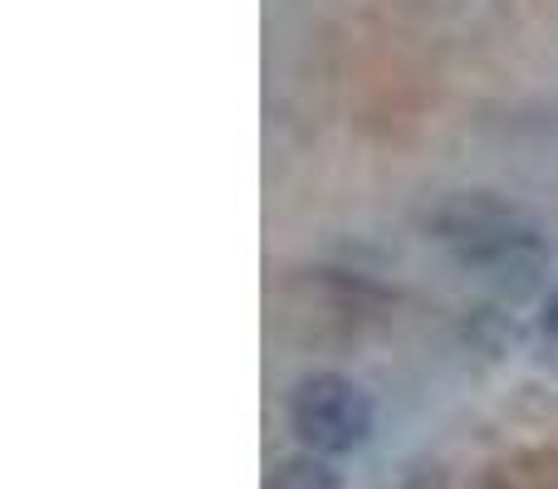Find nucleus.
I'll return each instance as SVG.
<instances>
[{
  "mask_svg": "<svg viewBox=\"0 0 558 489\" xmlns=\"http://www.w3.org/2000/svg\"><path fill=\"white\" fill-rule=\"evenodd\" d=\"M432 235L475 269H514L539 255V225L490 192H451L432 211Z\"/></svg>",
  "mask_w": 558,
  "mask_h": 489,
  "instance_id": "nucleus-1",
  "label": "nucleus"
},
{
  "mask_svg": "<svg viewBox=\"0 0 558 489\" xmlns=\"http://www.w3.org/2000/svg\"><path fill=\"white\" fill-rule=\"evenodd\" d=\"M289 426L318 455H343L373 436V402L343 372H314L289 392Z\"/></svg>",
  "mask_w": 558,
  "mask_h": 489,
  "instance_id": "nucleus-2",
  "label": "nucleus"
},
{
  "mask_svg": "<svg viewBox=\"0 0 558 489\" xmlns=\"http://www.w3.org/2000/svg\"><path fill=\"white\" fill-rule=\"evenodd\" d=\"M265 489H338V475L324 461H314V455H294V461H284L270 475Z\"/></svg>",
  "mask_w": 558,
  "mask_h": 489,
  "instance_id": "nucleus-3",
  "label": "nucleus"
},
{
  "mask_svg": "<svg viewBox=\"0 0 558 489\" xmlns=\"http://www.w3.org/2000/svg\"><path fill=\"white\" fill-rule=\"evenodd\" d=\"M544 328H549V333L558 338V289L549 294V304H544Z\"/></svg>",
  "mask_w": 558,
  "mask_h": 489,
  "instance_id": "nucleus-4",
  "label": "nucleus"
}]
</instances>
